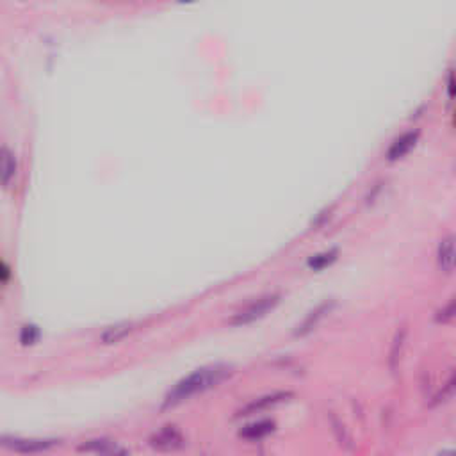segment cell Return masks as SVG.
<instances>
[{
  "mask_svg": "<svg viewBox=\"0 0 456 456\" xmlns=\"http://www.w3.org/2000/svg\"><path fill=\"white\" fill-rule=\"evenodd\" d=\"M230 374H232V365L228 364H212L207 365V367L196 369L194 373L185 376L184 380H180V382L168 392L166 398H164L163 408H171L184 403L189 398L202 394V392L209 391L212 387L220 385Z\"/></svg>",
  "mask_w": 456,
  "mask_h": 456,
  "instance_id": "cell-1",
  "label": "cell"
},
{
  "mask_svg": "<svg viewBox=\"0 0 456 456\" xmlns=\"http://www.w3.org/2000/svg\"><path fill=\"white\" fill-rule=\"evenodd\" d=\"M280 303V296L278 294H268V296H262L257 301L250 303L248 307H244L242 310H239L237 314H233V317L230 319V325L233 326H241L248 325V323H253V321L260 319L266 314L273 310Z\"/></svg>",
  "mask_w": 456,
  "mask_h": 456,
  "instance_id": "cell-2",
  "label": "cell"
},
{
  "mask_svg": "<svg viewBox=\"0 0 456 456\" xmlns=\"http://www.w3.org/2000/svg\"><path fill=\"white\" fill-rule=\"evenodd\" d=\"M2 444L5 448L13 449L16 453L23 455H32V453H43L50 449L56 444V440H43V439H8L4 437Z\"/></svg>",
  "mask_w": 456,
  "mask_h": 456,
  "instance_id": "cell-3",
  "label": "cell"
},
{
  "mask_svg": "<svg viewBox=\"0 0 456 456\" xmlns=\"http://www.w3.org/2000/svg\"><path fill=\"white\" fill-rule=\"evenodd\" d=\"M150 444L154 448L163 449V451H171V449L180 448L184 444V437H182V433L176 430L175 426H166V428H163V430L150 439Z\"/></svg>",
  "mask_w": 456,
  "mask_h": 456,
  "instance_id": "cell-4",
  "label": "cell"
},
{
  "mask_svg": "<svg viewBox=\"0 0 456 456\" xmlns=\"http://www.w3.org/2000/svg\"><path fill=\"white\" fill-rule=\"evenodd\" d=\"M417 139H419V132L417 130H410L404 132L403 136H399L398 139H394L389 150H387V159L389 161H399V159H403L404 155L410 154V150L417 145Z\"/></svg>",
  "mask_w": 456,
  "mask_h": 456,
  "instance_id": "cell-5",
  "label": "cell"
},
{
  "mask_svg": "<svg viewBox=\"0 0 456 456\" xmlns=\"http://www.w3.org/2000/svg\"><path fill=\"white\" fill-rule=\"evenodd\" d=\"M287 398H290V392H275V394L264 396V398L255 399V401L248 403L246 407H242L237 415H251V413H259L262 412V410H268V408L284 403V401H287Z\"/></svg>",
  "mask_w": 456,
  "mask_h": 456,
  "instance_id": "cell-6",
  "label": "cell"
},
{
  "mask_svg": "<svg viewBox=\"0 0 456 456\" xmlns=\"http://www.w3.org/2000/svg\"><path fill=\"white\" fill-rule=\"evenodd\" d=\"M334 305H335L334 299H330V301L321 303L319 307L314 308V310H312L310 314H308V316L301 321V325H298V330H296V335H305V334H308V332H312V330H314L317 325H319L321 319H325V317L328 316L330 310L334 308Z\"/></svg>",
  "mask_w": 456,
  "mask_h": 456,
  "instance_id": "cell-7",
  "label": "cell"
},
{
  "mask_svg": "<svg viewBox=\"0 0 456 456\" xmlns=\"http://www.w3.org/2000/svg\"><path fill=\"white\" fill-rule=\"evenodd\" d=\"M80 453H95V455H125V449L119 448L118 444L107 439H97L89 440V442L82 444L79 448Z\"/></svg>",
  "mask_w": 456,
  "mask_h": 456,
  "instance_id": "cell-8",
  "label": "cell"
},
{
  "mask_svg": "<svg viewBox=\"0 0 456 456\" xmlns=\"http://www.w3.org/2000/svg\"><path fill=\"white\" fill-rule=\"evenodd\" d=\"M439 264L448 273L456 268V237H448L442 241L439 248Z\"/></svg>",
  "mask_w": 456,
  "mask_h": 456,
  "instance_id": "cell-9",
  "label": "cell"
},
{
  "mask_svg": "<svg viewBox=\"0 0 456 456\" xmlns=\"http://www.w3.org/2000/svg\"><path fill=\"white\" fill-rule=\"evenodd\" d=\"M0 179H2V184L4 187H9L11 180L16 175V159L14 154L9 148H2V161H0Z\"/></svg>",
  "mask_w": 456,
  "mask_h": 456,
  "instance_id": "cell-10",
  "label": "cell"
},
{
  "mask_svg": "<svg viewBox=\"0 0 456 456\" xmlns=\"http://www.w3.org/2000/svg\"><path fill=\"white\" fill-rule=\"evenodd\" d=\"M273 431H275V422L259 421V422H253V424L244 426L239 435H241L242 439L259 440V439H264V437H268V435L273 433Z\"/></svg>",
  "mask_w": 456,
  "mask_h": 456,
  "instance_id": "cell-11",
  "label": "cell"
},
{
  "mask_svg": "<svg viewBox=\"0 0 456 456\" xmlns=\"http://www.w3.org/2000/svg\"><path fill=\"white\" fill-rule=\"evenodd\" d=\"M132 330H134L132 323H119V325L109 326V328L100 335V341L104 342V344H116V342L127 337Z\"/></svg>",
  "mask_w": 456,
  "mask_h": 456,
  "instance_id": "cell-12",
  "label": "cell"
},
{
  "mask_svg": "<svg viewBox=\"0 0 456 456\" xmlns=\"http://www.w3.org/2000/svg\"><path fill=\"white\" fill-rule=\"evenodd\" d=\"M337 250H328V251H323V253H317L314 255V257H310L308 259V268L314 269V271H321V269L328 268L330 264L335 262V259H337Z\"/></svg>",
  "mask_w": 456,
  "mask_h": 456,
  "instance_id": "cell-13",
  "label": "cell"
},
{
  "mask_svg": "<svg viewBox=\"0 0 456 456\" xmlns=\"http://www.w3.org/2000/svg\"><path fill=\"white\" fill-rule=\"evenodd\" d=\"M41 332L40 328L36 325H25L20 332V342H22V346H32L36 342L40 341Z\"/></svg>",
  "mask_w": 456,
  "mask_h": 456,
  "instance_id": "cell-14",
  "label": "cell"
},
{
  "mask_svg": "<svg viewBox=\"0 0 456 456\" xmlns=\"http://www.w3.org/2000/svg\"><path fill=\"white\" fill-rule=\"evenodd\" d=\"M455 394H456V374L451 378V380H449L448 383H446V385L442 387V391L435 396V401L431 404L444 403V401H448V399L451 398V396H455Z\"/></svg>",
  "mask_w": 456,
  "mask_h": 456,
  "instance_id": "cell-15",
  "label": "cell"
},
{
  "mask_svg": "<svg viewBox=\"0 0 456 456\" xmlns=\"http://www.w3.org/2000/svg\"><path fill=\"white\" fill-rule=\"evenodd\" d=\"M403 339H404V332H401V334L396 335V341H394V347H392V353H391V365L392 369H394V362L398 360V347L401 350V346H403Z\"/></svg>",
  "mask_w": 456,
  "mask_h": 456,
  "instance_id": "cell-16",
  "label": "cell"
},
{
  "mask_svg": "<svg viewBox=\"0 0 456 456\" xmlns=\"http://www.w3.org/2000/svg\"><path fill=\"white\" fill-rule=\"evenodd\" d=\"M456 314V298L453 299L451 303H449L448 307L444 308L442 312H440V316H439V321H448L449 317H453Z\"/></svg>",
  "mask_w": 456,
  "mask_h": 456,
  "instance_id": "cell-17",
  "label": "cell"
},
{
  "mask_svg": "<svg viewBox=\"0 0 456 456\" xmlns=\"http://www.w3.org/2000/svg\"><path fill=\"white\" fill-rule=\"evenodd\" d=\"M448 91H449V97H456V75L453 73H449V77H448Z\"/></svg>",
  "mask_w": 456,
  "mask_h": 456,
  "instance_id": "cell-18",
  "label": "cell"
},
{
  "mask_svg": "<svg viewBox=\"0 0 456 456\" xmlns=\"http://www.w3.org/2000/svg\"><path fill=\"white\" fill-rule=\"evenodd\" d=\"M180 2H194V0H180Z\"/></svg>",
  "mask_w": 456,
  "mask_h": 456,
  "instance_id": "cell-19",
  "label": "cell"
}]
</instances>
